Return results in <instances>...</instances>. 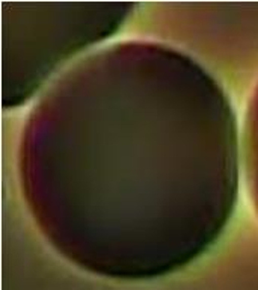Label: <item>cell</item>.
I'll list each match as a JSON object with an SVG mask.
<instances>
[{
  "mask_svg": "<svg viewBox=\"0 0 258 290\" xmlns=\"http://www.w3.org/2000/svg\"><path fill=\"white\" fill-rule=\"evenodd\" d=\"M23 195L77 266L114 280L183 269L219 239L239 187L231 105L196 62L123 43L83 59L27 118Z\"/></svg>",
  "mask_w": 258,
  "mask_h": 290,
  "instance_id": "1",
  "label": "cell"
},
{
  "mask_svg": "<svg viewBox=\"0 0 258 290\" xmlns=\"http://www.w3.org/2000/svg\"><path fill=\"white\" fill-rule=\"evenodd\" d=\"M124 3H2L3 105L17 108L69 56L117 32Z\"/></svg>",
  "mask_w": 258,
  "mask_h": 290,
  "instance_id": "2",
  "label": "cell"
},
{
  "mask_svg": "<svg viewBox=\"0 0 258 290\" xmlns=\"http://www.w3.org/2000/svg\"><path fill=\"white\" fill-rule=\"evenodd\" d=\"M246 165L252 198L258 209V88L246 118Z\"/></svg>",
  "mask_w": 258,
  "mask_h": 290,
  "instance_id": "3",
  "label": "cell"
}]
</instances>
